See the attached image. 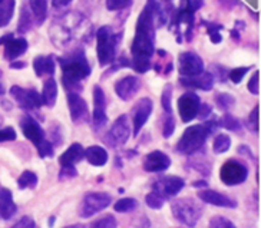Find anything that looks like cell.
<instances>
[{"label": "cell", "instance_id": "4", "mask_svg": "<svg viewBox=\"0 0 261 228\" xmlns=\"http://www.w3.org/2000/svg\"><path fill=\"white\" fill-rule=\"evenodd\" d=\"M221 126L217 119H210L202 125H192L184 131L181 139L178 141L177 151L182 155H192L204 148L210 135Z\"/></svg>", "mask_w": 261, "mask_h": 228}, {"label": "cell", "instance_id": "33", "mask_svg": "<svg viewBox=\"0 0 261 228\" xmlns=\"http://www.w3.org/2000/svg\"><path fill=\"white\" fill-rule=\"evenodd\" d=\"M231 148V138L225 134H218L213 142V151L215 154H225Z\"/></svg>", "mask_w": 261, "mask_h": 228}, {"label": "cell", "instance_id": "27", "mask_svg": "<svg viewBox=\"0 0 261 228\" xmlns=\"http://www.w3.org/2000/svg\"><path fill=\"white\" fill-rule=\"evenodd\" d=\"M42 102L43 105L47 108H54L56 100H58V84L54 78H49L43 84V89H42Z\"/></svg>", "mask_w": 261, "mask_h": 228}, {"label": "cell", "instance_id": "19", "mask_svg": "<svg viewBox=\"0 0 261 228\" xmlns=\"http://www.w3.org/2000/svg\"><path fill=\"white\" fill-rule=\"evenodd\" d=\"M142 167L146 172H164L171 167V160L162 151H152L145 157Z\"/></svg>", "mask_w": 261, "mask_h": 228}, {"label": "cell", "instance_id": "35", "mask_svg": "<svg viewBox=\"0 0 261 228\" xmlns=\"http://www.w3.org/2000/svg\"><path fill=\"white\" fill-rule=\"evenodd\" d=\"M215 104H217V107L220 108L221 111L227 112V111H230L231 108H234L236 98L232 95H230V93H217L215 95Z\"/></svg>", "mask_w": 261, "mask_h": 228}, {"label": "cell", "instance_id": "25", "mask_svg": "<svg viewBox=\"0 0 261 228\" xmlns=\"http://www.w3.org/2000/svg\"><path fill=\"white\" fill-rule=\"evenodd\" d=\"M55 68H56V62H55L54 55H47V56H38L33 61V69L38 78L42 76H52L55 75Z\"/></svg>", "mask_w": 261, "mask_h": 228}, {"label": "cell", "instance_id": "49", "mask_svg": "<svg viewBox=\"0 0 261 228\" xmlns=\"http://www.w3.org/2000/svg\"><path fill=\"white\" fill-rule=\"evenodd\" d=\"M213 114V109H211V107L210 105H207V104H202V105H200V109H198V118H201V119H207L210 115Z\"/></svg>", "mask_w": 261, "mask_h": 228}, {"label": "cell", "instance_id": "43", "mask_svg": "<svg viewBox=\"0 0 261 228\" xmlns=\"http://www.w3.org/2000/svg\"><path fill=\"white\" fill-rule=\"evenodd\" d=\"M174 131H175V121H174L172 115H167L165 122H164V128H162V135L168 139L169 137H172Z\"/></svg>", "mask_w": 261, "mask_h": 228}, {"label": "cell", "instance_id": "15", "mask_svg": "<svg viewBox=\"0 0 261 228\" xmlns=\"http://www.w3.org/2000/svg\"><path fill=\"white\" fill-rule=\"evenodd\" d=\"M108 122L107 115V98L105 92L99 85L93 86V114L92 123L95 130H102Z\"/></svg>", "mask_w": 261, "mask_h": 228}, {"label": "cell", "instance_id": "13", "mask_svg": "<svg viewBox=\"0 0 261 228\" xmlns=\"http://www.w3.org/2000/svg\"><path fill=\"white\" fill-rule=\"evenodd\" d=\"M178 70L184 78H192L204 73V62L194 52H182L178 56Z\"/></svg>", "mask_w": 261, "mask_h": 228}, {"label": "cell", "instance_id": "24", "mask_svg": "<svg viewBox=\"0 0 261 228\" xmlns=\"http://www.w3.org/2000/svg\"><path fill=\"white\" fill-rule=\"evenodd\" d=\"M85 157V148L81 144H72L66 149V151L62 154L59 157V164L61 167H68V165H73L77 162L84 160Z\"/></svg>", "mask_w": 261, "mask_h": 228}, {"label": "cell", "instance_id": "52", "mask_svg": "<svg viewBox=\"0 0 261 228\" xmlns=\"http://www.w3.org/2000/svg\"><path fill=\"white\" fill-rule=\"evenodd\" d=\"M12 36H13L12 33H8V35H5V36H2V38H0V45H5V43L8 42L9 39L12 38Z\"/></svg>", "mask_w": 261, "mask_h": 228}, {"label": "cell", "instance_id": "48", "mask_svg": "<svg viewBox=\"0 0 261 228\" xmlns=\"http://www.w3.org/2000/svg\"><path fill=\"white\" fill-rule=\"evenodd\" d=\"M248 91L253 95H258V72L255 70L251 76V79L248 81Z\"/></svg>", "mask_w": 261, "mask_h": 228}, {"label": "cell", "instance_id": "28", "mask_svg": "<svg viewBox=\"0 0 261 228\" xmlns=\"http://www.w3.org/2000/svg\"><path fill=\"white\" fill-rule=\"evenodd\" d=\"M29 6L35 19V24L40 26L47 17V0H29Z\"/></svg>", "mask_w": 261, "mask_h": 228}, {"label": "cell", "instance_id": "45", "mask_svg": "<svg viewBox=\"0 0 261 228\" xmlns=\"http://www.w3.org/2000/svg\"><path fill=\"white\" fill-rule=\"evenodd\" d=\"M77 171L76 168L73 165H68V167H62L61 172H59V180L63 181V180H70L73 176H76Z\"/></svg>", "mask_w": 261, "mask_h": 228}, {"label": "cell", "instance_id": "9", "mask_svg": "<svg viewBox=\"0 0 261 228\" xmlns=\"http://www.w3.org/2000/svg\"><path fill=\"white\" fill-rule=\"evenodd\" d=\"M247 178H248V168L243 162L236 160H228L221 165L220 180L225 185H228V187L240 185V184L246 183Z\"/></svg>", "mask_w": 261, "mask_h": 228}, {"label": "cell", "instance_id": "50", "mask_svg": "<svg viewBox=\"0 0 261 228\" xmlns=\"http://www.w3.org/2000/svg\"><path fill=\"white\" fill-rule=\"evenodd\" d=\"M72 3V0H52V6L55 9H63L66 6H69Z\"/></svg>", "mask_w": 261, "mask_h": 228}, {"label": "cell", "instance_id": "11", "mask_svg": "<svg viewBox=\"0 0 261 228\" xmlns=\"http://www.w3.org/2000/svg\"><path fill=\"white\" fill-rule=\"evenodd\" d=\"M10 95L13 96L17 105L24 109V111H35L43 105L42 102V96L39 95L36 89H26L22 86H12L10 88Z\"/></svg>", "mask_w": 261, "mask_h": 228}, {"label": "cell", "instance_id": "21", "mask_svg": "<svg viewBox=\"0 0 261 228\" xmlns=\"http://www.w3.org/2000/svg\"><path fill=\"white\" fill-rule=\"evenodd\" d=\"M200 199L205 204H211V206L215 207H223V208H236L237 207V201H234L232 198H230L228 195H224L218 191L213 190H204L201 191Z\"/></svg>", "mask_w": 261, "mask_h": 228}, {"label": "cell", "instance_id": "5", "mask_svg": "<svg viewBox=\"0 0 261 228\" xmlns=\"http://www.w3.org/2000/svg\"><path fill=\"white\" fill-rule=\"evenodd\" d=\"M122 32H115L111 26H102L96 32V55L100 66L114 63L116 59V50L122 40Z\"/></svg>", "mask_w": 261, "mask_h": 228}, {"label": "cell", "instance_id": "34", "mask_svg": "<svg viewBox=\"0 0 261 228\" xmlns=\"http://www.w3.org/2000/svg\"><path fill=\"white\" fill-rule=\"evenodd\" d=\"M201 23L207 28V33L211 42L213 43H220L223 40V36L220 35V31H223L224 26L223 24H218V23H213V22H207V20H201Z\"/></svg>", "mask_w": 261, "mask_h": 228}, {"label": "cell", "instance_id": "41", "mask_svg": "<svg viewBox=\"0 0 261 228\" xmlns=\"http://www.w3.org/2000/svg\"><path fill=\"white\" fill-rule=\"evenodd\" d=\"M134 0H107V9L111 12L116 10H123V9L129 8Z\"/></svg>", "mask_w": 261, "mask_h": 228}, {"label": "cell", "instance_id": "22", "mask_svg": "<svg viewBox=\"0 0 261 228\" xmlns=\"http://www.w3.org/2000/svg\"><path fill=\"white\" fill-rule=\"evenodd\" d=\"M3 46H5V59L15 61V59H19V56H22L28 50V40L24 38L12 36Z\"/></svg>", "mask_w": 261, "mask_h": 228}, {"label": "cell", "instance_id": "3", "mask_svg": "<svg viewBox=\"0 0 261 228\" xmlns=\"http://www.w3.org/2000/svg\"><path fill=\"white\" fill-rule=\"evenodd\" d=\"M88 20L82 15L70 13L58 17L52 22V26L49 29L50 40L58 47H68L70 43L81 38H86L85 28L88 26Z\"/></svg>", "mask_w": 261, "mask_h": 228}, {"label": "cell", "instance_id": "29", "mask_svg": "<svg viewBox=\"0 0 261 228\" xmlns=\"http://www.w3.org/2000/svg\"><path fill=\"white\" fill-rule=\"evenodd\" d=\"M33 23H35V19H33L31 9L24 5V6H22L20 17H19V23H17V32H19L20 35L28 33V32L33 29Z\"/></svg>", "mask_w": 261, "mask_h": 228}, {"label": "cell", "instance_id": "8", "mask_svg": "<svg viewBox=\"0 0 261 228\" xmlns=\"http://www.w3.org/2000/svg\"><path fill=\"white\" fill-rule=\"evenodd\" d=\"M111 202H112V197L107 192H89L82 199L79 214L82 218H91L95 214L108 208Z\"/></svg>", "mask_w": 261, "mask_h": 228}, {"label": "cell", "instance_id": "55", "mask_svg": "<svg viewBox=\"0 0 261 228\" xmlns=\"http://www.w3.org/2000/svg\"><path fill=\"white\" fill-rule=\"evenodd\" d=\"M55 224V217H50V221H49V227H52Z\"/></svg>", "mask_w": 261, "mask_h": 228}, {"label": "cell", "instance_id": "40", "mask_svg": "<svg viewBox=\"0 0 261 228\" xmlns=\"http://www.w3.org/2000/svg\"><path fill=\"white\" fill-rule=\"evenodd\" d=\"M89 228H116L115 217L108 215V217H103V218L93 221L92 224L89 225Z\"/></svg>", "mask_w": 261, "mask_h": 228}, {"label": "cell", "instance_id": "7", "mask_svg": "<svg viewBox=\"0 0 261 228\" xmlns=\"http://www.w3.org/2000/svg\"><path fill=\"white\" fill-rule=\"evenodd\" d=\"M171 210L177 221L190 228L195 227L202 215V207L192 198L177 199L175 202H172Z\"/></svg>", "mask_w": 261, "mask_h": 228}, {"label": "cell", "instance_id": "36", "mask_svg": "<svg viewBox=\"0 0 261 228\" xmlns=\"http://www.w3.org/2000/svg\"><path fill=\"white\" fill-rule=\"evenodd\" d=\"M145 202L146 206L149 207V208H152V210H161L164 204H165V199L158 194V192H155V191H151L145 198Z\"/></svg>", "mask_w": 261, "mask_h": 228}, {"label": "cell", "instance_id": "16", "mask_svg": "<svg viewBox=\"0 0 261 228\" xmlns=\"http://www.w3.org/2000/svg\"><path fill=\"white\" fill-rule=\"evenodd\" d=\"M154 109V102L149 98H142L137 102L132 109V122H134V137H137L144 128Z\"/></svg>", "mask_w": 261, "mask_h": 228}, {"label": "cell", "instance_id": "23", "mask_svg": "<svg viewBox=\"0 0 261 228\" xmlns=\"http://www.w3.org/2000/svg\"><path fill=\"white\" fill-rule=\"evenodd\" d=\"M17 213V207L13 201L12 191L8 188H0V218L5 221L13 218Z\"/></svg>", "mask_w": 261, "mask_h": 228}, {"label": "cell", "instance_id": "54", "mask_svg": "<svg viewBox=\"0 0 261 228\" xmlns=\"http://www.w3.org/2000/svg\"><path fill=\"white\" fill-rule=\"evenodd\" d=\"M65 228H86L85 225H82V224H73V225H68V227Z\"/></svg>", "mask_w": 261, "mask_h": 228}, {"label": "cell", "instance_id": "32", "mask_svg": "<svg viewBox=\"0 0 261 228\" xmlns=\"http://www.w3.org/2000/svg\"><path fill=\"white\" fill-rule=\"evenodd\" d=\"M138 208V201L135 198H121L119 201H116L114 210L116 213H132Z\"/></svg>", "mask_w": 261, "mask_h": 228}, {"label": "cell", "instance_id": "12", "mask_svg": "<svg viewBox=\"0 0 261 228\" xmlns=\"http://www.w3.org/2000/svg\"><path fill=\"white\" fill-rule=\"evenodd\" d=\"M201 100L200 96L195 92H185L182 96L178 99V114L181 121L188 123L197 118L198 109H200Z\"/></svg>", "mask_w": 261, "mask_h": 228}, {"label": "cell", "instance_id": "17", "mask_svg": "<svg viewBox=\"0 0 261 228\" xmlns=\"http://www.w3.org/2000/svg\"><path fill=\"white\" fill-rule=\"evenodd\" d=\"M68 107H69L70 119L73 123H85L89 121V108L88 104L79 93H68Z\"/></svg>", "mask_w": 261, "mask_h": 228}, {"label": "cell", "instance_id": "1", "mask_svg": "<svg viewBox=\"0 0 261 228\" xmlns=\"http://www.w3.org/2000/svg\"><path fill=\"white\" fill-rule=\"evenodd\" d=\"M155 13L152 0H148L137 20V31L130 46V66L138 73H146L151 69L155 54Z\"/></svg>", "mask_w": 261, "mask_h": 228}, {"label": "cell", "instance_id": "10", "mask_svg": "<svg viewBox=\"0 0 261 228\" xmlns=\"http://www.w3.org/2000/svg\"><path fill=\"white\" fill-rule=\"evenodd\" d=\"M130 137V125L126 115H121L112 123L111 130L105 135V142L112 148H121L128 142Z\"/></svg>", "mask_w": 261, "mask_h": 228}, {"label": "cell", "instance_id": "42", "mask_svg": "<svg viewBox=\"0 0 261 228\" xmlns=\"http://www.w3.org/2000/svg\"><path fill=\"white\" fill-rule=\"evenodd\" d=\"M247 126L248 130L257 134L258 132V107H255L253 109V112L248 115V119H247Z\"/></svg>", "mask_w": 261, "mask_h": 228}, {"label": "cell", "instance_id": "37", "mask_svg": "<svg viewBox=\"0 0 261 228\" xmlns=\"http://www.w3.org/2000/svg\"><path fill=\"white\" fill-rule=\"evenodd\" d=\"M171 100H172V86H171V85H167V86L164 88L161 98L162 108H164V111L167 112V115H172V105H171Z\"/></svg>", "mask_w": 261, "mask_h": 228}, {"label": "cell", "instance_id": "57", "mask_svg": "<svg viewBox=\"0 0 261 228\" xmlns=\"http://www.w3.org/2000/svg\"><path fill=\"white\" fill-rule=\"evenodd\" d=\"M167 2H169V0H167Z\"/></svg>", "mask_w": 261, "mask_h": 228}, {"label": "cell", "instance_id": "30", "mask_svg": "<svg viewBox=\"0 0 261 228\" xmlns=\"http://www.w3.org/2000/svg\"><path fill=\"white\" fill-rule=\"evenodd\" d=\"M15 0H5L3 5H0V28L8 26L13 13H15Z\"/></svg>", "mask_w": 261, "mask_h": 228}, {"label": "cell", "instance_id": "26", "mask_svg": "<svg viewBox=\"0 0 261 228\" xmlns=\"http://www.w3.org/2000/svg\"><path fill=\"white\" fill-rule=\"evenodd\" d=\"M84 158H86V161L93 167H103L108 162V152L99 145H92L85 149Z\"/></svg>", "mask_w": 261, "mask_h": 228}, {"label": "cell", "instance_id": "31", "mask_svg": "<svg viewBox=\"0 0 261 228\" xmlns=\"http://www.w3.org/2000/svg\"><path fill=\"white\" fill-rule=\"evenodd\" d=\"M38 175L35 174V172H32V171H24L22 172V175L19 176V180H17V187L20 188V190H28V188H36V185H38Z\"/></svg>", "mask_w": 261, "mask_h": 228}, {"label": "cell", "instance_id": "6", "mask_svg": "<svg viewBox=\"0 0 261 228\" xmlns=\"http://www.w3.org/2000/svg\"><path fill=\"white\" fill-rule=\"evenodd\" d=\"M20 128H22L24 137L38 148L39 155L42 158L54 157V145L47 139L45 131L42 130V126L39 125V122L35 118H32L31 115L23 116L20 121Z\"/></svg>", "mask_w": 261, "mask_h": 228}, {"label": "cell", "instance_id": "51", "mask_svg": "<svg viewBox=\"0 0 261 228\" xmlns=\"http://www.w3.org/2000/svg\"><path fill=\"white\" fill-rule=\"evenodd\" d=\"M10 68L12 69H23V68H26V63H24V62H13V63H10Z\"/></svg>", "mask_w": 261, "mask_h": 228}, {"label": "cell", "instance_id": "14", "mask_svg": "<svg viewBox=\"0 0 261 228\" xmlns=\"http://www.w3.org/2000/svg\"><path fill=\"white\" fill-rule=\"evenodd\" d=\"M184 187L185 181L182 178L175 176V175H168V176H162L161 180H158L152 185V191L158 192L167 201L169 198L175 197L177 194H179Z\"/></svg>", "mask_w": 261, "mask_h": 228}, {"label": "cell", "instance_id": "39", "mask_svg": "<svg viewBox=\"0 0 261 228\" xmlns=\"http://www.w3.org/2000/svg\"><path fill=\"white\" fill-rule=\"evenodd\" d=\"M208 228H237V227H236V225H234L228 218L217 215V217H213V218L210 220V222H208Z\"/></svg>", "mask_w": 261, "mask_h": 228}, {"label": "cell", "instance_id": "56", "mask_svg": "<svg viewBox=\"0 0 261 228\" xmlns=\"http://www.w3.org/2000/svg\"><path fill=\"white\" fill-rule=\"evenodd\" d=\"M5 3V0H0V5H3Z\"/></svg>", "mask_w": 261, "mask_h": 228}, {"label": "cell", "instance_id": "20", "mask_svg": "<svg viewBox=\"0 0 261 228\" xmlns=\"http://www.w3.org/2000/svg\"><path fill=\"white\" fill-rule=\"evenodd\" d=\"M215 78L210 72H204L198 76H192V78H179V84L185 88H192V89H200V91H211L214 88Z\"/></svg>", "mask_w": 261, "mask_h": 228}, {"label": "cell", "instance_id": "53", "mask_svg": "<svg viewBox=\"0 0 261 228\" xmlns=\"http://www.w3.org/2000/svg\"><path fill=\"white\" fill-rule=\"evenodd\" d=\"M192 185H194L195 188H200V187H207L208 184L205 183V181H197V183H194Z\"/></svg>", "mask_w": 261, "mask_h": 228}, {"label": "cell", "instance_id": "18", "mask_svg": "<svg viewBox=\"0 0 261 228\" xmlns=\"http://www.w3.org/2000/svg\"><path fill=\"white\" fill-rule=\"evenodd\" d=\"M139 88H141V79L137 76H125L115 84L116 95L126 102L138 93Z\"/></svg>", "mask_w": 261, "mask_h": 228}, {"label": "cell", "instance_id": "46", "mask_svg": "<svg viewBox=\"0 0 261 228\" xmlns=\"http://www.w3.org/2000/svg\"><path fill=\"white\" fill-rule=\"evenodd\" d=\"M16 131L12 126L0 130V142H8V141H15Z\"/></svg>", "mask_w": 261, "mask_h": 228}, {"label": "cell", "instance_id": "2", "mask_svg": "<svg viewBox=\"0 0 261 228\" xmlns=\"http://www.w3.org/2000/svg\"><path fill=\"white\" fill-rule=\"evenodd\" d=\"M59 65L62 69V84L68 93L82 91V82L88 79L92 72L84 49L77 47L68 56L59 58Z\"/></svg>", "mask_w": 261, "mask_h": 228}, {"label": "cell", "instance_id": "47", "mask_svg": "<svg viewBox=\"0 0 261 228\" xmlns=\"http://www.w3.org/2000/svg\"><path fill=\"white\" fill-rule=\"evenodd\" d=\"M12 228H36V222H35V220L32 217L26 215V217H23V218H20V220L17 221Z\"/></svg>", "mask_w": 261, "mask_h": 228}, {"label": "cell", "instance_id": "44", "mask_svg": "<svg viewBox=\"0 0 261 228\" xmlns=\"http://www.w3.org/2000/svg\"><path fill=\"white\" fill-rule=\"evenodd\" d=\"M250 70V68H236L231 70L230 73H228V78H230L231 81H232V84L238 85L241 81H243V78L247 75V72Z\"/></svg>", "mask_w": 261, "mask_h": 228}, {"label": "cell", "instance_id": "38", "mask_svg": "<svg viewBox=\"0 0 261 228\" xmlns=\"http://www.w3.org/2000/svg\"><path fill=\"white\" fill-rule=\"evenodd\" d=\"M223 125L225 130L232 131V132H241V125H240V122H238L237 118H234L232 115L230 114H225L223 118Z\"/></svg>", "mask_w": 261, "mask_h": 228}]
</instances>
